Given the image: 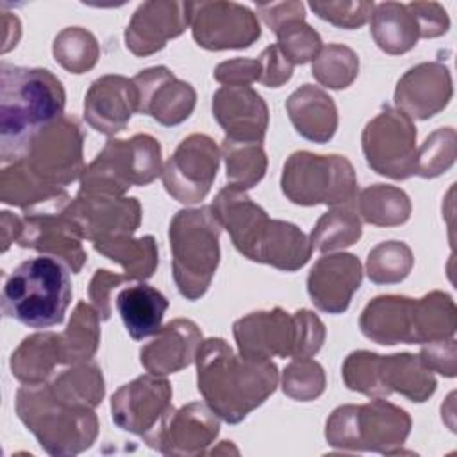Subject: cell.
Returning <instances> with one entry per match:
<instances>
[{
	"mask_svg": "<svg viewBox=\"0 0 457 457\" xmlns=\"http://www.w3.org/2000/svg\"><path fill=\"white\" fill-rule=\"evenodd\" d=\"M48 389L59 402L82 409H95L105 395L102 370L91 361L61 371L48 382Z\"/></svg>",
	"mask_w": 457,
	"mask_h": 457,
	"instance_id": "obj_32",
	"label": "cell"
},
{
	"mask_svg": "<svg viewBox=\"0 0 457 457\" xmlns=\"http://www.w3.org/2000/svg\"><path fill=\"white\" fill-rule=\"evenodd\" d=\"M309 7L312 12L336 25L341 29H357L362 27L373 12L375 4L368 0H359V2H321V0H312L309 2Z\"/></svg>",
	"mask_w": 457,
	"mask_h": 457,
	"instance_id": "obj_47",
	"label": "cell"
},
{
	"mask_svg": "<svg viewBox=\"0 0 457 457\" xmlns=\"http://www.w3.org/2000/svg\"><path fill=\"white\" fill-rule=\"evenodd\" d=\"M141 212L137 198L82 191L66 207V214L80 236L91 243L132 236L141 223Z\"/></svg>",
	"mask_w": 457,
	"mask_h": 457,
	"instance_id": "obj_17",
	"label": "cell"
},
{
	"mask_svg": "<svg viewBox=\"0 0 457 457\" xmlns=\"http://www.w3.org/2000/svg\"><path fill=\"white\" fill-rule=\"evenodd\" d=\"M412 12L420 37H439L450 27V18L445 7L437 2H411L407 4Z\"/></svg>",
	"mask_w": 457,
	"mask_h": 457,
	"instance_id": "obj_49",
	"label": "cell"
},
{
	"mask_svg": "<svg viewBox=\"0 0 457 457\" xmlns=\"http://www.w3.org/2000/svg\"><path fill=\"white\" fill-rule=\"evenodd\" d=\"M100 343V316L86 302H79L68 327L59 334L61 364H80L91 361Z\"/></svg>",
	"mask_w": 457,
	"mask_h": 457,
	"instance_id": "obj_34",
	"label": "cell"
},
{
	"mask_svg": "<svg viewBox=\"0 0 457 457\" xmlns=\"http://www.w3.org/2000/svg\"><path fill=\"white\" fill-rule=\"evenodd\" d=\"M275 34L278 50L293 66L314 61L323 48L320 34L305 20H291L278 27Z\"/></svg>",
	"mask_w": 457,
	"mask_h": 457,
	"instance_id": "obj_46",
	"label": "cell"
},
{
	"mask_svg": "<svg viewBox=\"0 0 457 457\" xmlns=\"http://www.w3.org/2000/svg\"><path fill=\"white\" fill-rule=\"evenodd\" d=\"M93 246L104 257L118 262L129 280L150 278L159 264V252L154 236H123L111 241L93 243Z\"/></svg>",
	"mask_w": 457,
	"mask_h": 457,
	"instance_id": "obj_33",
	"label": "cell"
},
{
	"mask_svg": "<svg viewBox=\"0 0 457 457\" xmlns=\"http://www.w3.org/2000/svg\"><path fill=\"white\" fill-rule=\"evenodd\" d=\"M378 371L387 396L391 393H400L416 403L428 400L437 386L434 371L421 362L420 355L412 353L380 355Z\"/></svg>",
	"mask_w": 457,
	"mask_h": 457,
	"instance_id": "obj_29",
	"label": "cell"
},
{
	"mask_svg": "<svg viewBox=\"0 0 457 457\" xmlns=\"http://www.w3.org/2000/svg\"><path fill=\"white\" fill-rule=\"evenodd\" d=\"M212 116L232 141L262 143L268 129V105L250 86H221L212 95Z\"/></svg>",
	"mask_w": 457,
	"mask_h": 457,
	"instance_id": "obj_23",
	"label": "cell"
},
{
	"mask_svg": "<svg viewBox=\"0 0 457 457\" xmlns=\"http://www.w3.org/2000/svg\"><path fill=\"white\" fill-rule=\"evenodd\" d=\"M411 416L402 407L375 398L362 405H339L328 416L325 437L332 448L398 453L411 432Z\"/></svg>",
	"mask_w": 457,
	"mask_h": 457,
	"instance_id": "obj_8",
	"label": "cell"
},
{
	"mask_svg": "<svg viewBox=\"0 0 457 457\" xmlns=\"http://www.w3.org/2000/svg\"><path fill=\"white\" fill-rule=\"evenodd\" d=\"M21 36L20 20L12 12H2V54L9 52L12 46H16L18 39Z\"/></svg>",
	"mask_w": 457,
	"mask_h": 457,
	"instance_id": "obj_55",
	"label": "cell"
},
{
	"mask_svg": "<svg viewBox=\"0 0 457 457\" xmlns=\"http://www.w3.org/2000/svg\"><path fill=\"white\" fill-rule=\"evenodd\" d=\"M70 202V195L64 193L39 205L23 209L21 230L16 243L21 248H30L61 261L71 273H80L87 253L82 246L84 237L66 214Z\"/></svg>",
	"mask_w": 457,
	"mask_h": 457,
	"instance_id": "obj_12",
	"label": "cell"
},
{
	"mask_svg": "<svg viewBox=\"0 0 457 457\" xmlns=\"http://www.w3.org/2000/svg\"><path fill=\"white\" fill-rule=\"evenodd\" d=\"M368 166L378 175L405 180L416 173V127L395 107H384L361 136Z\"/></svg>",
	"mask_w": 457,
	"mask_h": 457,
	"instance_id": "obj_13",
	"label": "cell"
},
{
	"mask_svg": "<svg viewBox=\"0 0 457 457\" xmlns=\"http://www.w3.org/2000/svg\"><path fill=\"white\" fill-rule=\"evenodd\" d=\"M168 305L166 296L159 289L143 282L121 289L116 296V309L127 332L136 341L155 336L161 330Z\"/></svg>",
	"mask_w": 457,
	"mask_h": 457,
	"instance_id": "obj_28",
	"label": "cell"
},
{
	"mask_svg": "<svg viewBox=\"0 0 457 457\" xmlns=\"http://www.w3.org/2000/svg\"><path fill=\"white\" fill-rule=\"evenodd\" d=\"M21 230V218L9 211L0 212V232H2V252H7L11 243H14Z\"/></svg>",
	"mask_w": 457,
	"mask_h": 457,
	"instance_id": "obj_54",
	"label": "cell"
},
{
	"mask_svg": "<svg viewBox=\"0 0 457 457\" xmlns=\"http://www.w3.org/2000/svg\"><path fill=\"white\" fill-rule=\"evenodd\" d=\"M171 384L164 377L154 373L141 375L123 384L111 396L112 421L121 430L146 441L171 411Z\"/></svg>",
	"mask_w": 457,
	"mask_h": 457,
	"instance_id": "obj_16",
	"label": "cell"
},
{
	"mask_svg": "<svg viewBox=\"0 0 457 457\" xmlns=\"http://www.w3.org/2000/svg\"><path fill=\"white\" fill-rule=\"evenodd\" d=\"M61 364L59 334L36 332L27 336L12 352L11 373L23 384H43Z\"/></svg>",
	"mask_w": 457,
	"mask_h": 457,
	"instance_id": "obj_31",
	"label": "cell"
},
{
	"mask_svg": "<svg viewBox=\"0 0 457 457\" xmlns=\"http://www.w3.org/2000/svg\"><path fill=\"white\" fill-rule=\"evenodd\" d=\"M420 359L430 371L441 373L443 377L452 378L457 373V346L452 337L425 343Z\"/></svg>",
	"mask_w": 457,
	"mask_h": 457,
	"instance_id": "obj_48",
	"label": "cell"
},
{
	"mask_svg": "<svg viewBox=\"0 0 457 457\" xmlns=\"http://www.w3.org/2000/svg\"><path fill=\"white\" fill-rule=\"evenodd\" d=\"M457 328V309L448 293L430 291L414 300L416 345L453 337Z\"/></svg>",
	"mask_w": 457,
	"mask_h": 457,
	"instance_id": "obj_36",
	"label": "cell"
},
{
	"mask_svg": "<svg viewBox=\"0 0 457 457\" xmlns=\"http://www.w3.org/2000/svg\"><path fill=\"white\" fill-rule=\"evenodd\" d=\"M287 116L295 130L312 141L327 143L337 130V107L321 87L303 84L286 100Z\"/></svg>",
	"mask_w": 457,
	"mask_h": 457,
	"instance_id": "obj_27",
	"label": "cell"
},
{
	"mask_svg": "<svg viewBox=\"0 0 457 457\" xmlns=\"http://www.w3.org/2000/svg\"><path fill=\"white\" fill-rule=\"evenodd\" d=\"M218 432L220 416L209 405L191 402L177 411L171 407L145 443L164 455H200Z\"/></svg>",
	"mask_w": 457,
	"mask_h": 457,
	"instance_id": "obj_18",
	"label": "cell"
},
{
	"mask_svg": "<svg viewBox=\"0 0 457 457\" xmlns=\"http://www.w3.org/2000/svg\"><path fill=\"white\" fill-rule=\"evenodd\" d=\"M191 18V2L150 0L143 2L132 14L125 29V45L137 55L146 57L179 37Z\"/></svg>",
	"mask_w": 457,
	"mask_h": 457,
	"instance_id": "obj_20",
	"label": "cell"
},
{
	"mask_svg": "<svg viewBox=\"0 0 457 457\" xmlns=\"http://www.w3.org/2000/svg\"><path fill=\"white\" fill-rule=\"evenodd\" d=\"M261 77L259 82L266 87H280L293 75V64L284 57L277 45H270L259 55Z\"/></svg>",
	"mask_w": 457,
	"mask_h": 457,
	"instance_id": "obj_52",
	"label": "cell"
},
{
	"mask_svg": "<svg viewBox=\"0 0 457 457\" xmlns=\"http://www.w3.org/2000/svg\"><path fill=\"white\" fill-rule=\"evenodd\" d=\"M411 200L396 186L373 184L357 196V214L362 221L377 227L403 225L411 218Z\"/></svg>",
	"mask_w": 457,
	"mask_h": 457,
	"instance_id": "obj_35",
	"label": "cell"
},
{
	"mask_svg": "<svg viewBox=\"0 0 457 457\" xmlns=\"http://www.w3.org/2000/svg\"><path fill=\"white\" fill-rule=\"evenodd\" d=\"M127 275L112 273L109 270H96L91 282H89V300L96 309L100 320L111 318V291L127 282Z\"/></svg>",
	"mask_w": 457,
	"mask_h": 457,
	"instance_id": "obj_51",
	"label": "cell"
},
{
	"mask_svg": "<svg viewBox=\"0 0 457 457\" xmlns=\"http://www.w3.org/2000/svg\"><path fill=\"white\" fill-rule=\"evenodd\" d=\"M282 391L296 402L316 400L325 391V371L311 357L293 359L282 371Z\"/></svg>",
	"mask_w": 457,
	"mask_h": 457,
	"instance_id": "obj_44",
	"label": "cell"
},
{
	"mask_svg": "<svg viewBox=\"0 0 457 457\" xmlns=\"http://www.w3.org/2000/svg\"><path fill=\"white\" fill-rule=\"evenodd\" d=\"M212 77L223 86H250L261 77V64L257 59L236 57L230 61L220 62Z\"/></svg>",
	"mask_w": 457,
	"mask_h": 457,
	"instance_id": "obj_50",
	"label": "cell"
},
{
	"mask_svg": "<svg viewBox=\"0 0 457 457\" xmlns=\"http://www.w3.org/2000/svg\"><path fill=\"white\" fill-rule=\"evenodd\" d=\"M453 95L450 70L443 62H420L407 70L395 87V105L411 120L441 112Z\"/></svg>",
	"mask_w": 457,
	"mask_h": 457,
	"instance_id": "obj_21",
	"label": "cell"
},
{
	"mask_svg": "<svg viewBox=\"0 0 457 457\" xmlns=\"http://www.w3.org/2000/svg\"><path fill=\"white\" fill-rule=\"evenodd\" d=\"M62 187H54L37 179L23 161L5 164L0 173V200L9 205L29 209L64 195Z\"/></svg>",
	"mask_w": 457,
	"mask_h": 457,
	"instance_id": "obj_37",
	"label": "cell"
},
{
	"mask_svg": "<svg viewBox=\"0 0 457 457\" xmlns=\"http://www.w3.org/2000/svg\"><path fill=\"white\" fill-rule=\"evenodd\" d=\"M362 234L361 218L348 204L334 205L327 211L311 230V246L318 252H334L352 246Z\"/></svg>",
	"mask_w": 457,
	"mask_h": 457,
	"instance_id": "obj_38",
	"label": "cell"
},
{
	"mask_svg": "<svg viewBox=\"0 0 457 457\" xmlns=\"http://www.w3.org/2000/svg\"><path fill=\"white\" fill-rule=\"evenodd\" d=\"M14 405L20 421L50 455H77L87 450L98 436L95 411L59 402L46 382L23 384L16 391Z\"/></svg>",
	"mask_w": 457,
	"mask_h": 457,
	"instance_id": "obj_5",
	"label": "cell"
},
{
	"mask_svg": "<svg viewBox=\"0 0 457 457\" xmlns=\"http://www.w3.org/2000/svg\"><path fill=\"white\" fill-rule=\"evenodd\" d=\"M196 384L220 420L236 425L273 395L278 370L271 361L246 359L221 337L204 339L196 357Z\"/></svg>",
	"mask_w": 457,
	"mask_h": 457,
	"instance_id": "obj_1",
	"label": "cell"
},
{
	"mask_svg": "<svg viewBox=\"0 0 457 457\" xmlns=\"http://www.w3.org/2000/svg\"><path fill=\"white\" fill-rule=\"evenodd\" d=\"M82 146L80 121L73 114H62L32 136L20 161L48 186L64 189L86 171Z\"/></svg>",
	"mask_w": 457,
	"mask_h": 457,
	"instance_id": "obj_11",
	"label": "cell"
},
{
	"mask_svg": "<svg viewBox=\"0 0 457 457\" xmlns=\"http://www.w3.org/2000/svg\"><path fill=\"white\" fill-rule=\"evenodd\" d=\"M361 332L378 345H416L414 298L382 295L373 298L361 312Z\"/></svg>",
	"mask_w": 457,
	"mask_h": 457,
	"instance_id": "obj_26",
	"label": "cell"
},
{
	"mask_svg": "<svg viewBox=\"0 0 457 457\" xmlns=\"http://www.w3.org/2000/svg\"><path fill=\"white\" fill-rule=\"evenodd\" d=\"M370 27L377 46L389 55H400L412 50L420 39L416 20L407 4H377L370 18Z\"/></svg>",
	"mask_w": 457,
	"mask_h": 457,
	"instance_id": "obj_30",
	"label": "cell"
},
{
	"mask_svg": "<svg viewBox=\"0 0 457 457\" xmlns=\"http://www.w3.org/2000/svg\"><path fill=\"white\" fill-rule=\"evenodd\" d=\"M412 266V250L403 241L378 243L366 259L368 278L375 284H398L411 273Z\"/></svg>",
	"mask_w": 457,
	"mask_h": 457,
	"instance_id": "obj_42",
	"label": "cell"
},
{
	"mask_svg": "<svg viewBox=\"0 0 457 457\" xmlns=\"http://www.w3.org/2000/svg\"><path fill=\"white\" fill-rule=\"evenodd\" d=\"M221 152L207 134H191L162 166V184L180 204H198L207 196L220 168Z\"/></svg>",
	"mask_w": 457,
	"mask_h": 457,
	"instance_id": "obj_14",
	"label": "cell"
},
{
	"mask_svg": "<svg viewBox=\"0 0 457 457\" xmlns=\"http://www.w3.org/2000/svg\"><path fill=\"white\" fill-rule=\"evenodd\" d=\"M70 302V270L48 255L18 264L2 291V312L32 328L62 323Z\"/></svg>",
	"mask_w": 457,
	"mask_h": 457,
	"instance_id": "obj_4",
	"label": "cell"
},
{
	"mask_svg": "<svg viewBox=\"0 0 457 457\" xmlns=\"http://www.w3.org/2000/svg\"><path fill=\"white\" fill-rule=\"evenodd\" d=\"M380 355L368 352V350H357L352 352L341 368L345 386L352 391L362 393L366 396L373 398H386V391L380 382Z\"/></svg>",
	"mask_w": 457,
	"mask_h": 457,
	"instance_id": "obj_45",
	"label": "cell"
},
{
	"mask_svg": "<svg viewBox=\"0 0 457 457\" xmlns=\"http://www.w3.org/2000/svg\"><path fill=\"white\" fill-rule=\"evenodd\" d=\"M52 54L66 71L80 75L95 68L100 57V46L89 30L82 27H66L55 36Z\"/></svg>",
	"mask_w": 457,
	"mask_h": 457,
	"instance_id": "obj_40",
	"label": "cell"
},
{
	"mask_svg": "<svg viewBox=\"0 0 457 457\" xmlns=\"http://www.w3.org/2000/svg\"><path fill=\"white\" fill-rule=\"evenodd\" d=\"M455 130L443 127L434 130L416 150V173L423 179H434L448 171L455 162Z\"/></svg>",
	"mask_w": 457,
	"mask_h": 457,
	"instance_id": "obj_43",
	"label": "cell"
},
{
	"mask_svg": "<svg viewBox=\"0 0 457 457\" xmlns=\"http://www.w3.org/2000/svg\"><path fill=\"white\" fill-rule=\"evenodd\" d=\"M137 93V112L152 116L164 127L186 121L195 105V87L177 79L166 66H152L132 77Z\"/></svg>",
	"mask_w": 457,
	"mask_h": 457,
	"instance_id": "obj_19",
	"label": "cell"
},
{
	"mask_svg": "<svg viewBox=\"0 0 457 457\" xmlns=\"http://www.w3.org/2000/svg\"><path fill=\"white\" fill-rule=\"evenodd\" d=\"M202 341V332L195 321L175 318L141 348L139 361L148 373L161 377L177 373L195 361Z\"/></svg>",
	"mask_w": 457,
	"mask_h": 457,
	"instance_id": "obj_25",
	"label": "cell"
},
{
	"mask_svg": "<svg viewBox=\"0 0 457 457\" xmlns=\"http://www.w3.org/2000/svg\"><path fill=\"white\" fill-rule=\"evenodd\" d=\"M220 152L225 159L227 180L230 186L246 191L262 180L268 159L261 143L232 141L225 137Z\"/></svg>",
	"mask_w": 457,
	"mask_h": 457,
	"instance_id": "obj_39",
	"label": "cell"
},
{
	"mask_svg": "<svg viewBox=\"0 0 457 457\" xmlns=\"http://www.w3.org/2000/svg\"><path fill=\"white\" fill-rule=\"evenodd\" d=\"M361 282L362 266L353 253H328L320 257L311 268L307 293L320 311L341 314L348 309Z\"/></svg>",
	"mask_w": 457,
	"mask_h": 457,
	"instance_id": "obj_22",
	"label": "cell"
},
{
	"mask_svg": "<svg viewBox=\"0 0 457 457\" xmlns=\"http://www.w3.org/2000/svg\"><path fill=\"white\" fill-rule=\"evenodd\" d=\"M280 187L296 205H345L357 196V177L343 155L295 152L282 168Z\"/></svg>",
	"mask_w": 457,
	"mask_h": 457,
	"instance_id": "obj_10",
	"label": "cell"
},
{
	"mask_svg": "<svg viewBox=\"0 0 457 457\" xmlns=\"http://www.w3.org/2000/svg\"><path fill=\"white\" fill-rule=\"evenodd\" d=\"M221 223L211 205L180 209L170 221L171 270L179 293L187 300L205 295L220 264Z\"/></svg>",
	"mask_w": 457,
	"mask_h": 457,
	"instance_id": "obj_7",
	"label": "cell"
},
{
	"mask_svg": "<svg viewBox=\"0 0 457 457\" xmlns=\"http://www.w3.org/2000/svg\"><path fill=\"white\" fill-rule=\"evenodd\" d=\"M257 12L273 32L291 20H305V5L302 2L257 4Z\"/></svg>",
	"mask_w": 457,
	"mask_h": 457,
	"instance_id": "obj_53",
	"label": "cell"
},
{
	"mask_svg": "<svg viewBox=\"0 0 457 457\" xmlns=\"http://www.w3.org/2000/svg\"><path fill=\"white\" fill-rule=\"evenodd\" d=\"M359 75V57L346 46L330 43L312 61V77L328 89H345Z\"/></svg>",
	"mask_w": 457,
	"mask_h": 457,
	"instance_id": "obj_41",
	"label": "cell"
},
{
	"mask_svg": "<svg viewBox=\"0 0 457 457\" xmlns=\"http://www.w3.org/2000/svg\"><path fill=\"white\" fill-rule=\"evenodd\" d=\"M62 82L45 68L0 64V157H23L32 136L64 114Z\"/></svg>",
	"mask_w": 457,
	"mask_h": 457,
	"instance_id": "obj_3",
	"label": "cell"
},
{
	"mask_svg": "<svg viewBox=\"0 0 457 457\" xmlns=\"http://www.w3.org/2000/svg\"><path fill=\"white\" fill-rule=\"evenodd\" d=\"M137 111V93L132 79L104 75L91 82L84 98V120L100 134L121 132Z\"/></svg>",
	"mask_w": 457,
	"mask_h": 457,
	"instance_id": "obj_24",
	"label": "cell"
},
{
	"mask_svg": "<svg viewBox=\"0 0 457 457\" xmlns=\"http://www.w3.org/2000/svg\"><path fill=\"white\" fill-rule=\"evenodd\" d=\"M159 141L150 134L109 139L80 177L82 193L123 196L132 186H146L162 173Z\"/></svg>",
	"mask_w": 457,
	"mask_h": 457,
	"instance_id": "obj_9",
	"label": "cell"
},
{
	"mask_svg": "<svg viewBox=\"0 0 457 457\" xmlns=\"http://www.w3.org/2000/svg\"><path fill=\"white\" fill-rule=\"evenodd\" d=\"M211 207L232 245L246 259L282 271H296L311 259L309 237L289 221L270 220L245 189L225 186Z\"/></svg>",
	"mask_w": 457,
	"mask_h": 457,
	"instance_id": "obj_2",
	"label": "cell"
},
{
	"mask_svg": "<svg viewBox=\"0 0 457 457\" xmlns=\"http://www.w3.org/2000/svg\"><path fill=\"white\" fill-rule=\"evenodd\" d=\"M189 27L205 50L248 48L261 37L257 14L236 2H191Z\"/></svg>",
	"mask_w": 457,
	"mask_h": 457,
	"instance_id": "obj_15",
	"label": "cell"
},
{
	"mask_svg": "<svg viewBox=\"0 0 457 457\" xmlns=\"http://www.w3.org/2000/svg\"><path fill=\"white\" fill-rule=\"evenodd\" d=\"M239 355L257 361L271 357H312L325 343V325L309 309L289 314L280 307L255 311L239 318L234 327Z\"/></svg>",
	"mask_w": 457,
	"mask_h": 457,
	"instance_id": "obj_6",
	"label": "cell"
}]
</instances>
